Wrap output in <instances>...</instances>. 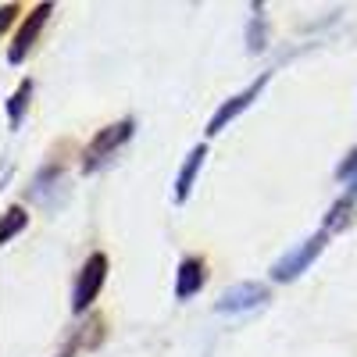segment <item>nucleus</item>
<instances>
[{
	"label": "nucleus",
	"mask_w": 357,
	"mask_h": 357,
	"mask_svg": "<svg viewBox=\"0 0 357 357\" xmlns=\"http://www.w3.org/2000/svg\"><path fill=\"white\" fill-rule=\"evenodd\" d=\"M136 136V118H118V122H111V126H104L93 139H89L86 146H82V161H79V168H82V175H93V172H100L122 146L129 143Z\"/></svg>",
	"instance_id": "obj_1"
},
{
	"label": "nucleus",
	"mask_w": 357,
	"mask_h": 357,
	"mask_svg": "<svg viewBox=\"0 0 357 357\" xmlns=\"http://www.w3.org/2000/svg\"><path fill=\"white\" fill-rule=\"evenodd\" d=\"M107 272H111V257L104 250H93L82 261L79 275H75V286H72V311L75 314H86L89 307H93V301L100 296V289L107 282Z\"/></svg>",
	"instance_id": "obj_2"
},
{
	"label": "nucleus",
	"mask_w": 357,
	"mask_h": 357,
	"mask_svg": "<svg viewBox=\"0 0 357 357\" xmlns=\"http://www.w3.org/2000/svg\"><path fill=\"white\" fill-rule=\"evenodd\" d=\"M329 240H333V236L325 232V229H318L314 236H307L304 243H296L293 250H286V254L272 264V282H293V279H301L307 268L321 257V250L329 247Z\"/></svg>",
	"instance_id": "obj_3"
},
{
	"label": "nucleus",
	"mask_w": 357,
	"mask_h": 357,
	"mask_svg": "<svg viewBox=\"0 0 357 357\" xmlns=\"http://www.w3.org/2000/svg\"><path fill=\"white\" fill-rule=\"evenodd\" d=\"M272 75H275L272 68H268V72H261V75H257L254 82H247V86L240 89V93H232V97H229L225 104H218V111H215L211 118H207L204 132H207V136H218V132H222L225 126H232L236 118H240V114H243V111H247V107H250V104H254V100H257V97L264 93V86L272 82Z\"/></svg>",
	"instance_id": "obj_4"
},
{
	"label": "nucleus",
	"mask_w": 357,
	"mask_h": 357,
	"mask_svg": "<svg viewBox=\"0 0 357 357\" xmlns=\"http://www.w3.org/2000/svg\"><path fill=\"white\" fill-rule=\"evenodd\" d=\"M268 301H272V289H268L264 282L247 279V282L229 286V289L218 296V301H215V314H247V311L264 307Z\"/></svg>",
	"instance_id": "obj_5"
},
{
	"label": "nucleus",
	"mask_w": 357,
	"mask_h": 357,
	"mask_svg": "<svg viewBox=\"0 0 357 357\" xmlns=\"http://www.w3.org/2000/svg\"><path fill=\"white\" fill-rule=\"evenodd\" d=\"M50 15H54V4H36L33 11L25 15V22L15 29V40H11V47H8V61H11V65H22L25 57H29V50L36 47V40H40V33H43V25L50 22Z\"/></svg>",
	"instance_id": "obj_6"
},
{
	"label": "nucleus",
	"mask_w": 357,
	"mask_h": 357,
	"mask_svg": "<svg viewBox=\"0 0 357 357\" xmlns=\"http://www.w3.org/2000/svg\"><path fill=\"white\" fill-rule=\"evenodd\" d=\"M207 286V261L200 254H186L175 272V301H193Z\"/></svg>",
	"instance_id": "obj_7"
},
{
	"label": "nucleus",
	"mask_w": 357,
	"mask_h": 357,
	"mask_svg": "<svg viewBox=\"0 0 357 357\" xmlns=\"http://www.w3.org/2000/svg\"><path fill=\"white\" fill-rule=\"evenodd\" d=\"M61 175H65V165L61 161H50V165H43L33 178H29V186H25V197L29 200H36V204H43V207H54V200H50V193L57 190V193H65V186H61Z\"/></svg>",
	"instance_id": "obj_8"
},
{
	"label": "nucleus",
	"mask_w": 357,
	"mask_h": 357,
	"mask_svg": "<svg viewBox=\"0 0 357 357\" xmlns=\"http://www.w3.org/2000/svg\"><path fill=\"white\" fill-rule=\"evenodd\" d=\"M204 158H207V143H197L193 151L186 154V161L178 165V175H175V193H172V200H175V204H186V200H190L193 183H197L200 168H204Z\"/></svg>",
	"instance_id": "obj_9"
},
{
	"label": "nucleus",
	"mask_w": 357,
	"mask_h": 357,
	"mask_svg": "<svg viewBox=\"0 0 357 357\" xmlns=\"http://www.w3.org/2000/svg\"><path fill=\"white\" fill-rule=\"evenodd\" d=\"M354 218H357V200L343 193V197H340V200L329 207V211H325V222H321V229L333 236V232H343V229H350V225H354Z\"/></svg>",
	"instance_id": "obj_10"
},
{
	"label": "nucleus",
	"mask_w": 357,
	"mask_h": 357,
	"mask_svg": "<svg viewBox=\"0 0 357 357\" xmlns=\"http://www.w3.org/2000/svg\"><path fill=\"white\" fill-rule=\"evenodd\" d=\"M33 93H36V82L33 79H22L15 86V93L8 97V126L11 129H18L25 122V111H29V104H33Z\"/></svg>",
	"instance_id": "obj_11"
},
{
	"label": "nucleus",
	"mask_w": 357,
	"mask_h": 357,
	"mask_svg": "<svg viewBox=\"0 0 357 357\" xmlns=\"http://www.w3.org/2000/svg\"><path fill=\"white\" fill-rule=\"evenodd\" d=\"M243 40L250 54H264L268 47V18H264V4H250V22L243 29Z\"/></svg>",
	"instance_id": "obj_12"
},
{
	"label": "nucleus",
	"mask_w": 357,
	"mask_h": 357,
	"mask_svg": "<svg viewBox=\"0 0 357 357\" xmlns=\"http://www.w3.org/2000/svg\"><path fill=\"white\" fill-rule=\"evenodd\" d=\"M29 229V211L25 207H18V204H11L8 211H4V218H0V243H15L18 236Z\"/></svg>",
	"instance_id": "obj_13"
},
{
	"label": "nucleus",
	"mask_w": 357,
	"mask_h": 357,
	"mask_svg": "<svg viewBox=\"0 0 357 357\" xmlns=\"http://www.w3.org/2000/svg\"><path fill=\"white\" fill-rule=\"evenodd\" d=\"M79 343H82V350H97L100 343H104V318L100 314H89V318H82V325H79V329L72 333Z\"/></svg>",
	"instance_id": "obj_14"
},
{
	"label": "nucleus",
	"mask_w": 357,
	"mask_h": 357,
	"mask_svg": "<svg viewBox=\"0 0 357 357\" xmlns=\"http://www.w3.org/2000/svg\"><path fill=\"white\" fill-rule=\"evenodd\" d=\"M354 172H357V146H354V151L336 165V178H340V183H350V175H354Z\"/></svg>",
	"instance_id": "obj_15"
},
{
	"label": "nucleus",
	"mask_w": 357,
	"mask_h": 357,
	"mask_svg": "<svg viewBox=\"0 0 357 357\" xmlns=\"http://www.w3.org/2000/svg\"><path fill=\"white\" fill-rule=\"evenodd\" d=\"M15 18H18V4H4V8H0V33H11Z\"/></svg>",
	"instance_id": "obj_16"
},
{
	"label": "nucleus",
	"mask_w": 357,
	"mask_h": 357,
	"mask_svg": "<svg viewBox=\"0 0 357 357\" xmlns=\"http://www.w3.org/2000/svg\"><path fill=\"white\" fill-rule=\"evenodd\" d=\"M79 350H82V343H79V340H75V336H72V340H68V343H65V347H61V350H57V354H54V357H75V354H79Z\"/></svg>",
	"instance_id": "obj_17"
},
{
	"label": "nucleus",
	"mask_w": 357,
	"mask_h": 357,
	"mask_svg": "<svg viewBox=\"0 0 357 357\" xmlns=\"http://www.w3.org/2000/svg\"><path fill=\"white\" fill-rule=\"evenodd\" d=\"M347 197H354V200H357V172L350 175V183H347Z\"/></svg>",
	"instance_id": "obj_18"
}]
</instances>
